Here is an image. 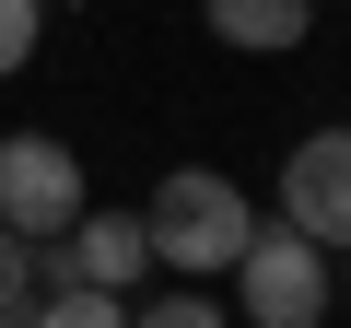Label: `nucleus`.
<instances>
[{"instance_id":"1","label":"nucleus","mask_w":351,"mask_h":328,"mask_svg":"<svg viewBox=\"0 0 351 328\" xmlns=\"http://www.w3.org/2000/svg\"><path fill=\"white\" fill-rule=\"evenodd\" d=\"M141 235H152V258H164V270L211 281V270H234V258H246V235H258V200L223 176V164H176V176L141 200Z\"/></svg>"},{"instance_id":"2","label":"nucleus","mask_w":351,"mask_h":328,"mask_svg":"<svg viewBox=\"0 0 351 328\" xmlns=\"http://www.w3.org/2000/svg\"><path fill=\"white\" fill-rule=\"evenodd\" d=\"M82 211H94V188H82V152L71 141H47V129H12V141H0V235L59 246Z\"/></svg>"},{"instance_id":"3","label":"nucleus","mask_w":351,"mask_h":328,"mask_svg":"<svg viewBox=\"0 0 351 328\" xmlns=\"http://www.w3.org/2000/svg\"><path fill=\"white\" fill-rule=\"evenodd\" d=\"M234 316L246 328H328V246H304L293 223H258L234 258Z\"/></svg>"},{"instance_id":"4","label":"nucleus","mask_w":351,"mask_h":328,"mask_svg":"<svg viewBox=\"0 0 351 328\" xmlns=\"http://www.w3.org/2000/svg\"><path fill=\"white\" fill-rule=\"evenodd\" d=\"M281 223L328 258H351V129H304L281 152Z\"/></svg>"},{"instance_id":"5","label":"nucleus","mask_w":351,"mask_h":328,"mask_svg":"<svg viewBox=\"0 0 351 328\" xmlns=\"http://www.w3.org/2000/svg\"><path fill=\"white\" fill-rule=\"evenodd\" d=\"M141 258H152L141 211H82V223L59 235V270H71V293H129V281H141Z\"/></svg>"},{"instance_id":"6","label":"nucleus","mask_w":351,"mask_h":328,"mask_svg":"<svg viewBox=\"0 0 351 328\" xmlns=\"http://www.w3.org/2000/svg\"><path fill=\"white\" fill-rule=\"evenodd\" d=\"M199 24L234 47V59H293L316 36V0H199Z\"/></svg>"},{"instance_id":"7","label":"nucleus","mask_w":351,"mask_h":328,"mask_svg":"<svg viewBox=\"0 0 351 328\" xmlns=\"http://www.w3.org/2000/svg\"><path fill=\"white\" fill-rule=\"evenodd\" d=\"M36 328H129V293H36Z\"/></svg>"},{"instance_id":"8","label":"nucleus","mask_w":351,"mask_h":328,"mask_svg":"<svg viewBox=\"0 0 351 328\" xmlns=\"http://www.w3.org/2000/svg\"><path fill=\"white\" fill-rule=\"evenodd\" d=\"M129 328H234L211 293H152V305H129Z\"/></svg>"},{"instance_id":"9","label":"nucleus","mask_w":351,"mask_h":328,"mask_svg":"<svg viewBox=\"0 0 351 328\" xmlns=\"http://www.w3.org/2000/svg\"><path fill=\"white\" fill-rule=\"evenodd\" d=\"M36 36H47V12H36V0H0V82L36 59Z\"/></svg>"},{"instance_id":"10","label":"nucleus","mask_w":351,"mask_h":328,"mask_svg":"<svg viewBox=\"0 0 351 328\" xmlns=\"http://www.w3.org/2000/svg\"><path fill=\"white\" fill-rule=\"evenodd\" d=\"M0 305H36V246L0 235Z\"/></svg>"},{"instance_id":"11","label":"nucleus","mask_w":351,"mask_h":328,"mask_svg":"<svg viewBox=\"0 0 351 328\" xmlns=\"http://www.w3.org/2000/svg\"><path fill=\"white\" fill-rule=\"evenodd\" d=\"M36 12H47V0H36Z\"/></svg>"}]
</instances>
